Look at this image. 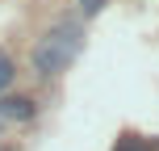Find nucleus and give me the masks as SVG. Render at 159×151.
Returning <instances> with one entry per match:
<instances>
[{
	"mask_svg": "<svg viewBox=\"0 0 159 151\" xmlns=\"http://www.w3.org/2000/svg\"><path fill=\"white\" fill-rule=\"evenodd\" d=\"M84 50V30L75 21H59L55 30H46V38L34 46V72L38 76H59L80 59Z\"/></svg>",
	"mask_w": 159,
	"mask_h": 151,
	"instance_id": "nucleus-1",
	"label": "nucleus"
},
{
	"mask_svg": "<svg viewBox=\"0 0 159 151\" xmlns=\"http://www.w3.org/2000/svg\"><path fill=\"white\" fill-rule=\"evenodd\" d=\"M113 151H151V147H147V143H143L138 134H126V139H121V143L113 147Z\"/></svg>",
	"mask_w": 159,
	"mask_h": 151,
	"instance_id": "nucleus-4",
	"label": "nucleus"
},
{
	"mask_svg": "<svg viewBox=\"0 0 159 151\" xmlns=\"http://www.w3.org/2000/svg\"><path fill=\"white\" fill-rule=\"evenodd\" d=\"M13 76H17V67H13V59H8L4 50H0V92H4V88L13 84Z\"/></svg>",
	"mask_w": 159,
	"mask_h": 151,
	"instance_id": "nucleus-3",
	"label": "nucleus"
},
{
	"mask_svg": "<svg viewBox=\"0 0 159 151\" xmlns=\"http://www.w3.org/2000/svg\"><path fill=\"white\" fill-rule=\"evenodd\" d=\"M109 4V0H80V8H84V17H96L101 8Z\"/></svg>",
	"mask_w": 159,
	"mask_h": 151,
	"instance_id": "nucleus-5",
	"label": "nucleus"
},
{
	"mask_svg": "<svg viewBox=\"0 0 159 151\" xmlns=\"http://www.w3.org/2000/svg\"><path fill=\"white\" fill-rule=\"evenodd\" d=\"M25 118H34L30 97H4L0 101V122H25Z\"/></svg>",
	"mask_w": 159,
	"mask_h": 151,
	"instance_id": "nucleus-2",
	"label": "nucleus"
}]
</instances>
